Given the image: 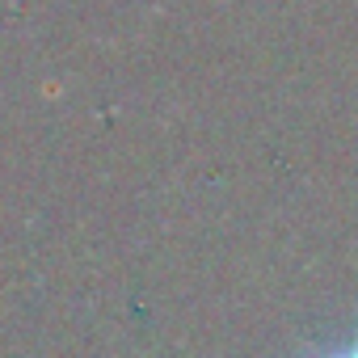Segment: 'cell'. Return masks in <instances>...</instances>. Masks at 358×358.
<instances>
[{"label": "cell", "mask_w": 358, "mask_h": 358, "mask_svg": "<svg viewBox=\"0 0 358 358\" xmlns=\"http://www.w3.org/2000/svg\"><path fill=\"white\" fill-rule=\"evenodd\" d=\"M324 358H358V345H345V350H333V354H324Z\"/></svg>", "instance_id": "6da1fadb"}]
</instances>
